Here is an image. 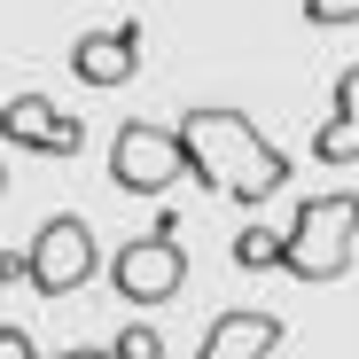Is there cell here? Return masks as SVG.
Returning <instances> with one entry per match:
<instances>
[{"mask_svg": "<svg viewBox=\"0 0 359 359\" xmlns=\"http://www.w3.org/2000/svg\"><path fill=\"white\" fill-rule=\"evenodd\" d=\"M180 156H188V180H203L211 196L226 203H273L289 188V156L266 141V126L250 109H226V102H196L188 117H180Z\"/></svg>", "mask_w": 359, "mask_h": 359, "instance_id": "1", "label": "cell"}, {"mask_svg": "<svg viewBox=\"0 0 359 359\" xmlns=\"http://www.w3.org/2000/svg\"><path fill=\"white\" fill-rule=\"evenodd\" d=\"M351 250H359V196L351 188H328V196L297 203V219L281 234V273H297V281L320 289V281H336L351 266Z\"/></svg>", "mask_w": 359, "mask_h": 359, "instance_id": "2", "label": "cell"}, {"mask_svg": "<svg viewBox=\"0 0 359 359\" xmlns=\"http://www.w3.org/2000/svg\"><path fill=\"white\" fill-rule=\"evenodd\" d=\"M102 273V243H94V226L79 219V211H55L39 234H32V250H24V281L39 289V297H79L86 281Z\"/></svg>", "mask_w": 359, "mask_h": 359, "instance_id": "3", "label": "cell"}, {"mask_svg": "<svg viewBox=\"0 0 359 359\" xmlns=\"http://www.w3.org/2000/svg\"><path fill=\"white\" fill-rule=\"evenodd\" d=\"M109 289L126 297L133 313H156L172 305L180 289H188V250H180V234H133V243H117L109 250Z\"/></svg>", "mask_w": 359, "mask_h": 359, "instance_id": "4", "label": "cell"}, {"mask_svg": "<svg viewBox=\"0 0 359 359\" xmlns=\"http://www.w3.org/2000/svg\"><path fill=\"white\" fill-rule=\"evenodd\" d=\"M180 180H188L180 133H172V126H141V117H126L117 141H109V188H117V196H172Z\"/></svg>", "mask_w": 359, "mask_h": 359, "instance_id": "5", "label": "cell"}, {"mask_svg": "<svg viewBox=\"0 0 359 359\" xmlns=\"http://www.w3.org/2000/svg\"><path fill=\"white\" fill-rule=\"evenodd\" d=\"M0 141L24 149V156H79L86 149V126L63 109V102H47V94H8L0 102Z\"/></svg>", "mask_w": 359, "mask_h": 359, "instance_id": "6", "label": "cell"}, {"mask_svg": "<svg viewBox=\"0 0 359 359\" xmlns=\"http://www.w3.org/2000/svg\"><path fill=\"white\" fill-rule=\"evenodd\" d=\"M71 71H79V86H126L133 71H141V24H109V32H79L71 39Z\"/></svg>", "mask_w": 359, "mask_h": 359, "instance_id": "7", "label": "cell"}, {"mask_svg": "<svg viewBox=\"0 0 359 359\" xmlns=\"http://www.w3.org/2000/svg\"><path fill=\"white\" fill-rule=\"evenodd\" d=\"M281 336H289L281 313H250V305H234V313H219V320L203 328L196 359H273Z\"/></svg>", "mask_w": 359, "mask_h": 359, "instance_id": "8", "label": "cell"}, {"mask_svg": "<svg viewBox=\"0 0 359 359\" xmlns=\"http://www.w3.org/2000/svg\"><path fill=\"white\" fill-rule=\"evenodd\" d=\"M313 156L320 164H359V63L336 71V102L313 126Z\"/></svg>", "mask_w": 359, "mask_h": 359, "instance_id": "9", "label": "cell"}, {"mask_svg": "<svg viewBox=\"0 0 359 359\" xmlns=\"http://www.w3.org/2000/svg\"><path fill=\"white\" fill-rule=\"evenodd\" d=\"M234 266H243V273H273L281 266V234L273 226H243V234H234Z\"/></svg>", "mask_w": 359, "mask_h": 359, "instance_id": "10", "label": "cell"}, {"mask_svg": "<svg viewBox=\"0 0 359 359\" xmlns=\"http://www.w3.org/2000/svg\"><path fill=\"white\" fill-rule=\"evenodd\" d=\"M109 359H164V328L156 320H126L109 336Z\"/></svg>", "mask_w": 359, "mask_h": 359, "instance_id": "11", "label": "cell"}, {"mask_svg": "<svg viewBox=\"0 0 359 359\" xmlns=\"http://www.w3.org/2000/svg\"><path fill=\"white\" fill-rule=\"evenodd\" d=\"M305 24H320V32H344V24H359V0H305Z\"/></svg>", "mask_w": 359, "mask_h": 359, "instance_id": "12", "label": "cell"}, {"mask_svg": "<svg viewBox=\"0 0 359 359\" xmlns=\"http://www.w3.org/2000/svg\"><path fill=\"white\" fill-rule=\"evenodd\" d=\"M0 359H47V351L32 344V328H16V320H8V328H0Z\"/></svg>", "mask_w": 359, "mask_h": 359, "instance_id": "13", "label": "cell"}, {"mask_svg": "<svg viewBox=\"0 0 359 359\" xmlns=\"http://www.w3.org/2000/svg\"><path fill=\"white\" fill-rule=\"evenodd\" d=\"M55 359H109V351H55Z\"/></svg>", "mask_w": 359, "mask_h": 359, "instance_id": "14", "label": "cell"}]
</instances>
